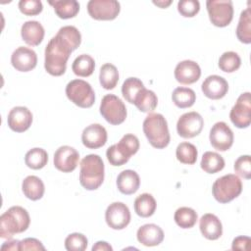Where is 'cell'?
<instances>
[{
  "instance_id": "obj_30",
  "label": "cell",
  "mask_w": 251,
  "mask_h": 251,
  "mask_svg": "<svg viewBox=\"0 0 251 251\" xmlns=\"http://www.w3.org/2000/svg\"><path fill=\"white\" fill-rule=\"evenodd\" d=\"M237 39L244 43H251V11L250 8H246L240 14L238 25L236 27Z\"/></svg>"
},
{
  "instance_id": "obj_27",
  "label": "cell",
  "mask_w": 251,
  "mask_h": 251,
  "mask_svg": "<svg viewBox=\"0 0 251 251\" xmlns=\"http://www.w3.org/2000/svg\"><path fill=\"white\" fill-rule=\"evenodd\" d=\"M133 104L136 108L143 113H150L156 109L158 104V98L154 91L150 89H146L145 87L140 90V92L136 95Z\"/></svg>"
},
{
  "instance_id": "obj_33",
  "label": "cell",
  "mask_w": 251,
  "mask_h": 251,
  "mask_svg": "<svg viewBox=\"0 0 251 251\" xmlns=\"http://www.w3.org/2000/svg\"><path fill=\"white\" fill-rule=\"evenodd\" d=\"M99 81L103 88L107 90L114 89L119 81V72L116 66L110 63L104 64L100 69Z\"/></svg>"
},
{
  "instance_id": "obj_34",
  "label": "cell",
  "mask_w": 251,
  "mask_h": 251,
  "mask_svg": "<svg viewBox=\"0 0 251 251\" xmlns=\"http://www.w3.org/2000/svg\"><path fill=\"white\" fill-rule=\"evenodd\" d=\"M48 162V154L42 148H32L28 150L25 156V165L32 170H40L46 166Z\"/></svg>"
},
{
  "instance_id": "obj_12",
  "label": "cell",
  "mask_w": 251,
  "mask_h": 251,
  "mask_svg": "<svg viewBox=\"0 0 251 251\" xmlns=\"http://www.w3.org/2000/svg\"><path fill=\"white\" fill-rule=\"evenodd\" d=\"M204 120L197 112H188L179 117L176 123V131L182 138L197 136L203 129Z\"/></svg>"
},
{
  "instance_id": "obj_47",
  "label": "cell",
  "mask_w": 251,
  "mask_h": 251,
  "mask_svg": "<svg viewBox=\"0 0 251 251\" xmlns=\"http://www.w3.org/2000/svg\"><path fill=\"white\" fill-rule=\"evenodd\" d=\"M112 251L113 247L106 241H97L93 246H92V251Z\"/></svg>"
},
{
  "instance_id": "obj_25",
  "label": "cell",
  "mask_w": 251,
  "mask_h": 251,
  "mask_svg": "<svg viewBox=\"0 0 251 251\" xmlns=\"http://www.w3.org/2000/svg\"><path fill=\"white\" fill-rule=\"evenodd\" d=\"M22 190L26 198L36 201L43 197L45 186L38 176H28L22 182Z\"/></svg>"
},
{
  "instance_id": "obj_38",
  "label": "cell",
  "mask_w": 251,
  "mask_h": 251,
  "mask_svg": "<svg viewBox=\"0 0 251 251\" xmlns=\"http://www.w3.org/2000/svg\"><path fill=\"white\" fill-rule=\"evenodd\" d=\"M241 66V59L236 52L227 51L221 55L219 59V68L225 73H233Z\"/></svg>"
},
{
  "instance_id": "obj_44",
  "label": "cell",
  "mask_w": 251,
  "mask_h": 251,
  "mask_svg": "<svg viewBox=\"0 0 251 251\" xmlns=\"http://www.w3.org/2000/svg\"><path fill=\"white\" fill-rule=\"evenodd\" d=\"M20 250H45V247L38 239L27 237L20 242Z\"/></svg>"
},
{
  "instance_id": "obj_21",
  "label": "cell",
  "mask_w": 251,
  "mask_h": 251,
  "mask_svg": "<svg viewBox=\"0 0 251 251\" xmlns=\"http://www.w3.org/2000/svg\"><path fill=\"white\" fill-rule=\"evenodd\" d=\"M136 237L142 245L153 247L162 243L164 240V231L155 224H146L137 229Z\"/></svg>"
},
{
  "instance_id": "obj_35",
  "label": "cell",
  "mask_w": 251,
  "mask_h": 251,
  "mask_svg": "<svg viewBox=\"0 0 251 251\" xmlns=\"http://www.w3.org/2000/svg\"><path fill=\"white\" fill-rule=\"evenodd\" d=\"M198 219L197 213L194 209L189 207L178 208L174 215L176 224L181 228H191L194 226Z\"/></svg>"
},
{
  "instance_id": "obj_45",
  "label": "cell",
  "mask_w": 251,
  "mask_h": 251,
  "mask_svg": "<svg viewBox=\"0 0 251 251\" xmlns=\"http://www.w3.org/2000/svg\"><path fill=\"white\" fill-rule=\"evenodd\" d=\"M250 243H251V239L249 236L239 235L232 240L231 249L239 250V251H247V250H249Z\"/></svg>"
},
{
  "instance_id": "obj_8",
  "label": "cell",
  "mask_w": 251,
  "mask_h": 251,
  "mask_svg": "<svg viewBox=\"0 0 251 251\" xmlns=\"http://www.w3.org/2000/svg\"><path fill=\"white\" fill-rule=\"evenodd\" d=\"M100 114L111 125L118 126L126 119V108L124 102L114 94H106L100 104Z\"/></svg>"
},
{
  "instance_id": "obj_31",
  "label": "cell",
  "mask_w": 251,
  "mask_h": 251,
  "mask_svg": "<svg viewBox=\"0 0 251 251\" xmlns=\"http://www.w3.org/2000/svg\"><path fill=\"white\" fill-rule=\"evenodd\" d=\"M172 100L176 107L185 109L193 106L196 100V94L194 90L189 87L179 86L173 91Z\"/></svg>"
},
{
  "instance_id": "obj_32",
  "label": "cell",
  "mask_w": 251,
  "mask_h": 251,
  "mask_svg": "<svg viewBox=\"0 0 251 251\" xmlns=\"http://www.w3.org/2000/svg\"><path fill=\"white\" fill-rule=\"evenodd\" d=\"M200 166L204 172L208 174H216L225 168V160L220 154L207 151L202 156Z\"/></svg>"
},
{
  "instance_id": "obj_29",
  "label": "cell",
  "mask_w": 251,
  "mask_h": 251,
  "mask_svg": "<svg viewBox=\"0 0 251 251\" xmlns=\"http://www.w3.org/2000/svg\"><path fill=\"white\" fill-rule=\"evenodd\" d=\"M95 69L94 59L87 54H81L77 56L72 65V70L75 75L81 77H87L91 75Z\"/></svg>"
},
{
  "instance_id": "obj_3",
  "label": "cell",
  "mask_w": 251,
  "mask_h": 251,
  "mask_svg": "<svg viewBox=\"0 0 251 251\" xmlns=\"http://www.w3.org/2000/svg\"><path fill=\"white\" fill-rule=\"evenodd\" d=\"M143 132L149 143L157 149H163L170 143L171 136L165 117L159 113H150L143 121Z\"/></svg>"
},
{
  "instance_id": "obj_36",
  "label": "cell",
  "mask_w": 251,
  "mask_h": 251,
  "mask_svg": "<svg viewBox=\"0 0 251 251\" xmlns=\"http://www.w3.org/2000/svg\"><path fill=\"white\" fill-rule=\"evenodd\" d=\"M176 159L186 165H193L198 156V151L195 145L189 142H181L177 145L176 150Z\"/></svg>"
},
{
  "instance_id": "obj_37",
  "label": "cell",
  "mask_w": 251,
  "mask_h": 251,
  "mask_svg": "<svg viewBox=\"0 0 251 251\" xmlns=\"http://www.w3.org/2000/svg\"><path fill=\"white\" fill-rule=\"evenodd\" d=\"M145 86H144L143 82L139 78L128 77L124 81V83L122 85V93H123L124 98L127 102H129L130 104H133V101H134L136 95Z\"/></svg>"
},
{
  "instance_id": "obj_40",
  "label": "cell",
  "mask_w": 251,
  "mask_h": 251,
  "mask_svg": "<svg viewBox=\"0 0 251 251\" xmlns=\"http://www.w3.org/2000/svg\"><path fill=\"white\" fill-rule=\"evenodd\" d=\"M57 33L64 37L72 45L74 50H75L81 43V34L74 25H65L61 27Z\"/></svg>"
},
{
  "instance_id": "obj_2",
  "label": "cell",
  "mask_w": 251,
  "mask_h": 251,
  "mask_svg": "<svg viewBox=\"0 0 251 251\" xmlns=\"http://www.w3.org/2000/svg\"><path fill=\"white\" fill-rule=\"evenodd\" d=\"M30 224L27 211L21 206H13L0 217V237L11 239L14 234L25 231Z\"/></svg>"
},
{
  "instance_id": "obj_11",
  "label": "cell",
  "mask_w": 251,
  "mask_h": 251,
  "mask_svg": "<svg viewBox=\"0 0 251 251\" xmlns=\"http://www.w3.org/2000/svg\"><path fill=\"white\" fill-rule=\"evenodd\" d=\"M229 118L231 123L238 128H246L251 124V98L250 92L239 95L235 104L230 110Z\"/></svg>"
},
{
  "instance_id": "obj_13",
  "label": "cell",
  "mask_w": 251,
  "mask_h": 251,
  "mask_svg": "<svg viewBox=\"0 0 251 251\" xmlns=\"http://www.w3.org/2000/svg\"><path fill=\"white\" fill-rule=\"evenodd\" d=\"M105 220L111 228L116 230L124 229L130 222L129 209L123 202H114L107 207Z\"/></svg>"
},
{
  "instance_id": "obj_15",
  "label": "cell",
  "mask_w": 251,
  "mask_h": 251,
  "mask_svg": "<svg viewBox=\"0 0 251 251\" xmlns=\"http://www.w3.org/2000/svg\"><path fill=\"white\" fill-rule=\"evenodd\" d=\"M79 160V154L72 146L64 145L59 147L54 153V166L63 173H71L75 170Z\"/></svg>"
},
{
  "instance_id": "obj_9",
  "label": "cell",
  "mask_w": 251,
  "mask_h": 251,
  "mask_svg": "<svg viewBox=\"0 0 251 251\" xmlns=\"http://www.w3.org/2000/svg\"><path fill=\"white\" fill-rule=\"evenodd\" d=\"M209 19L218 27L228 25L233 18V5L230 0H208L206 2Z\"/></svg>"
},
{
  "instance_id": "obj_10",
  "label": "cell",
  "mask_w": 251,
  "mask_h": 251,
  "mask_svg": "<svg viewBox=\"0 0 251 251\" xmlns=\"http://www.w3.org/2000/svg\"><path fill=\"white\" fill-rule=\"evenodd\" d=\"M121 11V5L116 0H90L87 3L89 16L98 21L115 20Z\"/></svg>"
},
{
  "instance_id": "obj_14",
  "label": "cell",
  "mask_w": 251,
  "mask_h": 251,
  "mask_svg": "<svg viewBox=\"0 0 251 251\" xmlns=\"http://www.w3.org/2000/svg\"><path fill=\"white\" fill-rule=\"evenodd\" d=\"M211 145L218 151H226L233 144V132L231 128L225 122L216 123L209 134Z\"/></svg>"
},
{
  "instance_id": "obj_26",
  "label": "cell",
  "mask_w": 251,
  "mask_h": 251,
  "mask_svg": "<svg viewBox=\"0 0 251 251\" xmlns=\"http://www.w3.org/2000/svg\"><path fill=\"white\" fill-rule=\"evenodd\" d=\"M134 211L141 218L151 217L157 207V203L155 198L149 193H142L137 196L134 200Z\"/></svg>"
},
{
  "instance_id": "obj_42",
  "label": "cell",
  "mask_w": 251,
  "mask_h": 251,
  "mask_svg": "<svg viewBox=\"0 0 251 251\" xmlns=\"http://www.w3.org/2000/svg\"><path fill=\"white\" fill-rule=\"evenodd\" d=\"M200 3L198 0H180L177 3L178 13L185 18H192L198 14Z\"/></svg>"
},
{
  "instance_id": "obj_5",
  "label": "cell",
  "mask_w": 251,
  "mask_h": 251,
  "mask_svg": "<svg viewBox=\"0 0 251 251\" xmlns=\"http://www.w3.org/2000/svg\"><path fill=\"white\" fill-rule=\"evenodd\" d=\"M139 146V140L134 134H125L119 143L113 144L107 149V159L112 166H123L138 151Z\"/></svg>"
},
{
  "instance_id": "obj_24",
  "label": "cell",
  "mask_w": 251,
  "mask_h": 251,
  "mask_svg": "<svg viewBox=\"0 0 251 251\" xmlns=\"http://www.w3.org/2000/svg\"><path fill=\"white\" fill-rule=\"evenodd\" d=\"M140 185V177L138 174L132 170H125L120 173L117 177V187L119 191L125 195L135 193Z\"/></svg>"
},
{
  "instance_id": "obj_1",
  "label": "cell",
  "mask_w": 251,
  "mask_h": 251,
  "mask_svg": "<svg viewBox=\"0 0 251 251\" xmlns=\"http://www.w3.org/2000/svg\"><path fill=\"white\" fill-rule=\"evenodd\" d=\"M73 51L72 45L57 33L49 40L45 48L44 68L46 72L54 76L65 74L68 59Z\"/></svg>"
},
{
  "instance_id": "obj_23",
  "label": "cell",
  "mask_w": 251,
  "mask_h": 251,
  "mask_svg": "<svg viewBox=\"0 0 251 251\" xmlns=\"http://www.w3.org/2000/svg\"><path fill=\"white\" fill-rule=\"evenodd\" d=\"M44 27L37 21H27L21 28V35L23 40L30 46L39 45L44 38Z\"/></svg>"
},
{
  "instance_id": "obj_28",
  "label": "cell",
  "mask_w": 251,
  "mask_h": 251,
  "mask_svg": "<svg viewBox=\"0 0 251 251\" xmlns=\"http://www.w3.org/2000/svg\"><path fill=\"white\" fill-rule=\"evenodd\" d=\"M49 4L53 6L56 15L64 20L75 17L79 11V3L75 0L49 1Z\"/></svg>"
},
{
  "instance_id": "obj_46",
  "label": "cell",
  "mask_w": 251,
  "mask_h": 251,
  "mask_svg": "<svg viewBox=\"0 0 251 251\" xmlns=\"http://www.w3.org/2000/svg\"><path fill=\"white\" fill-rule=\"evenodd\" d=\"M20 242L21 241L15 240V239H13V240L12 239H8V241H5L1 245L0 249L1 250H14V251L20 250Z\"/></svg>"
},
{
  "instance_id": "obj_41",
  "label": "cell",
  "mask_w": 251,
  "mask_h": 251,
  "mask_svg": "<svg viewBox=\"0 0 251 251\" xmlns=\"http://www.w3.org/2000/svg\"><path fill=\"white\" fill-rule=\"evenodd\" d=\"M234 172L245 179L251 178V158L249 155H242L238 157L233 166Z\"/></svg>"
},
{
  "instance_id": "obj_43",
  "label": "cell",
  "mask_w": 251,
  "mask_h": 251,
  "mask_svg": "<svg viewBox=\"0 0 251 251\" xmlns=\"http://www.w3.org/2000/svg\"><path fill=\"white\" fill-rule=\"evenodd\" d=\"M20 11L26 16H36L42 12L43 5L39 0H21L19 2Z\"/></svg>"
},
{
  "instance_id": "obj_6",
  "label": "cell",
  "mask_w": 251,
  "mask_h": 251,
  "mask_svg": "<svg viewBox=\"0 0 251 251\" xmlns=\"http://www.w3.org/2000/svg\"><path fill=\"white\" fill-rule=\"evenodd\" d=\"M242 191V182L236 175L228 174L215 180L212 186L214 198L222 204L228 203L238 197Z\"/></svg>"
},
{
  "instance_id": "obj_7",
  "label": "cell",
  "mask_w": 251,
  "mask_h": 251,
  "mask_svg": "<svg viewBox=\"0 0 251 251\" xmlns=\"http://www.w3.org/2000/svg\"><path fill=\"white\" fill-rule=\"evenodd\" d=\"M68 99L80 108H90L95 102L92 86L83 79L71 80L66 86Z\"/></svg>"
},
{
  "instance_id": "obj_39",
  "label": "cell",
  "mask_w": 251,
  "mask_h": 251,
  "mask_svg": "<svg viewBox=\"0 0 251 251\" xmlns=\"http://www.w3.org/2000/svg\"><path fill=\"white\" fill-rule=\"evenodd\" d=\"M87 244L88 240L86 236L79 232L71 233L65 239V248L68 251H84Z\"/></svg>"
},
{
  "instance_id": "obj_17",
  "label": "cell",
  "mask_w": 251,
  "mask_h": 251,
  "mask_svg": "<svg viewBox=\"0 0 251 251\" xmlns=\"http://www.w3.org/2000/svg\"><path fill=\"white\" fill-rule=\"evenodd\" d=\"M11 64L19 72H29L36 67L37 55L32 49L20 46L12 53Z\"/></svg>"
},
{
  "instance_id": "obj_4",
  "label": "cell",
  "mask_w": 251,
  "mask_h": 251,
  "mask_svg": "<svg viewBox=\"0 0 251 251\" xmlns=\"http://www.w3.org/2000/svg\"><path fill=\"white\" fill-rule=\"evenodd\" d=\"M104 163L99 155H86L80 162L79 182L86 190H95L104 180Z\"/></svg>"
},
{
  "instance_id": "obj_19",
  "label": "cell",
  "mask_w": 251,
  "mask_h": 251,
  "mask_svg": "<svg viewBox=\"0 0 251 251\" xmlns=\"http://www.w3.org/2000/svg\"><path fill=\"white\" fill-rule=\"evenodd\" d=\"M204 95L213 100H218L226 96L228 91L227 81L221 75H212L205 78L201 85Z\"/></svg>"
},
{
  "instance_id": "obj_20",
  "label": "cell",
  "mask_w": 251,
  "mask_h": 251,
  "mask_svg": "<svg viewBox=\"0 0 251 251\" xmlns=\"http://www.w3.org/2000/svg\"><path fill=\"white\" fill-rule=\"evenodd\" d=\"M175 77L181 84H192L196 82L201 75L199 65L192 60L179 62L175 69Z\"/></svg>"
},
{
  "instance_id": "obj_48",
  "label": "cell",
  "mask_w": 251,
  "mask_h": 251,
  "mask_svg": "<svg viewBox=\"0 0 251 251\" xmlns=\"http://www.w3.org/2000/svg\"><path fill=\"white\" fill-rule=\"evenodd\" d=\"M153 3L155 5H157L158 7H160V8H167L168 6H170L172 4V1L171 0H168V1H153Z\"/></svg>"
},
{
  "instance_id": "obj_16",
  "label": "cell",
  "mask_w": 251,
  "mask_h": 251,
  "mask_svg": "<svg viewBox=\"0 0 251 251\" xmlns=\"http://www.w3.org/2000/svg\"><path fill=\"white\" fill-rule=\"evenodd\" d=\"M7 124L13 131L24 132L27 130L32 124V114L26 107H14L8 114Z\"/></svg>"
},
{
  "instance_id": "obj_18",
  "label": "cell",
  "mask_w": 251,
  "mask_h": 251,
  "mask_svg": "<svg viewBox=\"0 0 251 251\" xmlns=\"http://www.w3.org/2000/svg\"><path fill=\"white\" fill-rule=\"evenodd\" d=\"M107 130L100 124L87 126L81 133V141L83 145L89 149H97L104 146L107 142Z\"/></svg>"
},
{
  "instance_id": "obj_22",
  "label": "cell",
  "mask_w": 251,
  "mask_h": 251,
  "mask_svg": "<svg viewBox=\"0 0 251 251\" xmlns=\"http://www.w3.org/2000/svg\"><path fill=\"white\" fill-rule=\"evenodd\" d=\"M202 235L208 240H217L223 234V226L220 219L211 213L204 214L199 221Z\"/></svg>"
}]
</instances>
